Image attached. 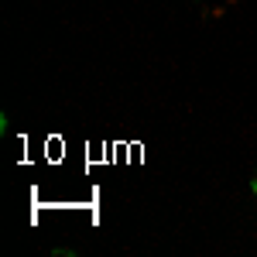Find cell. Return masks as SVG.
<instances>
[{"label":"cell","mask_w":257,"mask_h":257,"mask_svg":"<svg viewBox=\"0 0 257 257\" xmlns=\"http://www.w3.org/2000/svg\"><path fill=\"white\" fill-rule=\"evenodd\" d=\"M52 254H55V257H79V254H76V250H65V247H55Z\"/></svg>","instance_id":"cell-1"},{"label":"cell","mask_w":257,"mask_h":257,"mask_svg":"<svg viewBox=\"0 0 257 257\" xmlns=\"http://www.w3.org/2000/svg\"><path fill=\"white\" fill-rule=\"evenodd\" d=\"M223 11H226V7H213V11H206L202 18H206V21H209V18H223Z\"/></svg>","instance_id":"cell-2"},{"label":"cell","mask_w":257,"mask_h":257,"mask_svg":"<svg viewBox=\"0 0 257 257\" xmlns=\"http://www.w3.org/2000/svg\"><path fill=\"white\" fill-rule=\"evenodd\" d=\"M250 192H254V196H257V175L250 178Z\"/></svg>","instance_id":"cell-3"}]
</instances>
